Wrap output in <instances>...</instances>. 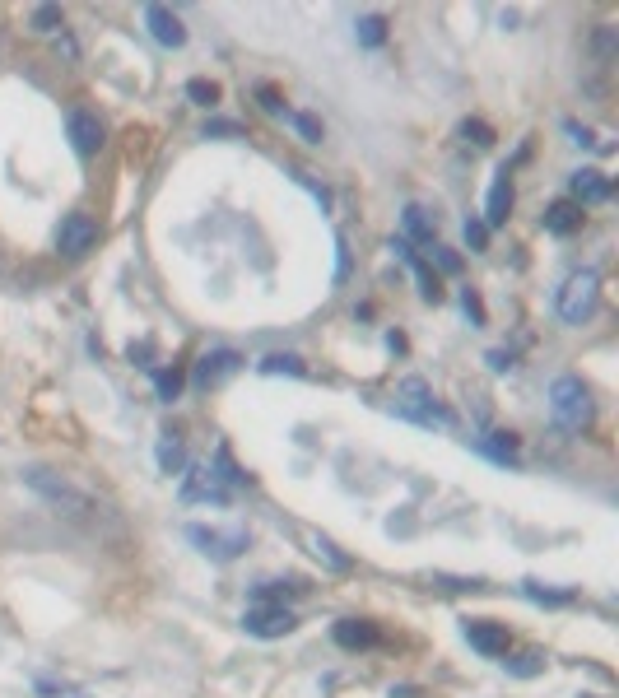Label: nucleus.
I'll use <instances>...</instances> for the list:
<instances>
[{"label":"nucleus","mask_w":619,"mask_h":698,"mask_svg":"<svg viewBox=\"0 0 619 698\" xmlns=\"http://www.w3.org/2000/svg\"><path fill=\"white\" fill-rule=\"evenodd\" d=\"M489 368H494V373H508V368H512V354H503V349H489Z\"/></svg>","instance_id":"a19ab883"},{"label":"nucleus","mask_w":619,"mask_h":698,"mask_svg":"<svg viewBox=\"0 0 619 698\" xmlns=\"http://www.w3.org/2000/svg\"><path fill=\"white\" fill-rule=\"evenodd\" d=\"M38 694L42 698H84L80 689H61V685H47V680H38Z\"/></svg>","instance_id":"4c0bfd02"},{"label":"nucleus","mask_w":619,"mask_h":698,"mask_svg":"<svg viewBox=\"0 0 619 698\" xmlns=\"http://www.w3.org/2000/svg\"><path fill=\"white\" fill-rule=\"evenodd\" d=\"M94 242H98V219L84 215V210H75V215L56 224V252L61 256H84Z\"/></svg>","instance_id":"423d86ee"},{"label":"nucleus","mask_w":619,"mask_h":698,"mask_svg":"<svg viewBox=\"0 0 619 698\" xmlns=\"http://www.w3.org/2000/svg\"><path fill=\"white\" fill-rule=\"evenodd\" d=\"M154 461H159L163 475H177V470L187 466V447H182V438H177L173 429L159 433V447H154Z\"/></svg>","instance_id":"a211bd4d"},{"label":"nucleus","mask_w":619,"mask_h":698,"mask_svg":"<svg viewBox=\"0 0 619 698\" xmlns=\"http://www.w3.org/2000/svg\"><path fill=\"white\" fill-rule=\"evenodd\" d=\"M243 629L252 633V638H284V633L298 629L294 610H284V605H252L243 615Z\"/></svg>","instance_id":"0eeeda50"},{"label":"nucleus","mask_w":619,"mask_h":698,"mask_svg":"<svg viewBox=\"0 0 619 698\" xmlns=\"http://www.w3.org/2000/svg\"><path fill=\"white\" fill-rule=\"evenodd\" d=\"M145 28L159 47H187V28L168 5H145Z\"/></svg>","instance_id":"9d476101"},{"label":"nucleus","mask_w":619,"mask_h":698,"mask_svg":"<svg viewBox=\"0 0 619 698\" xmlns=\"http://www.w3.org/2000/svg\"><path fill=\"white\" fill-rule=\"evenodd\" d=\"M433 256H438V266H443L447 275H457V270H461V256L452 252V247H433Z\"/></svg>","instance_id":"e433bc0d"},{"label":"nucleus","mask_w":619,"mask_h":698,"mask_svg":"<svg viewBox=\"0 0 619 698\" xmlns=\"http://www.w3.org/2000/svg\"><path fill=\"white\" fill-rule=\"evenodd\" d=\"M401 224H405V242H433V219L424 205H405Z\"/></svg>","instance_id":"6ab92c4d"},{"label":"nucleus","mask_w":619,"mask_h":698,"mask_svg":"<svg viewBox=\"0 0 619 698\" xmlns=\"http://www.w3.org/2000/svg\"><path fill=\"white\" fill-rule=\"evenodd\" d=\"M582 229V205L573 201H554L550 210H545V233H554V238H568V233Z\"/></svg>","instance_id":"f3484780"},{"label":"nucleus","mask_w":619,"mask_h":698,"mask_svg":"<svg viewBox=\"0 0 619 698\" xmlns=\"http://www.w3.org/2000/svg\"><path fill=\"white\" fill-rule=\"evenodd\" d=\"M466 643L475 647V652H485V657H508V629L503 624H494V619H466Z\"/></svg>","instance_id":"1a4fd4ad"},{"label":"nucleus","mask_w":619,"mask_h":698,"mask_svg":"<svg viewBox=\"0 0 619 698\" xmlns=\"http://www.w3.org/2000/svg\"><path fill=\"white\" fill-rule=\"evenodd\" d=\"M461 308H466V317H471L475 326H485V303H480L475 289H461Z\"/></svg>","instance_id":"473e14b6"},{"label":"nucleus","mask_w":619,"mask_h":698,"mask_svg":"<svg viewBox=\"0 0 619 698\" xmlns=\"http://www.w3.org/2000/svg\"><path fill=\"white\" fill-rule=\"evenodd\" d=\"M243 368V354L238 349H210V354H201V363H196V387H219L224 377H233Z\"/></svg>","instance_id":"6e6552de"},{"label":"nucleus","mask_w":619,"mask_h":698,"mask_svg":"<svg viewBox=\"0 0 619 698\" xmlns=\"http://www.w3.org/2000/svg\"><path fill=\"white\" fill-rule=\"evenodd\" d=\"M336 280H345L350 275V247H345V238H336Z\"/></svg>","instance_id":"ea45409f"},{"label":"nucleus","mask_w":619,"mask_h":698,"mask_svg":"<svg viewBox=\"0 0 619 698\" xmlns=\"http://www.w3.org/2000/svg\"><path fill=\"white\" fill-rule=\"evenodd\" d=\"M615 52H619V28L615 24H596L592 56H596V61H615Z\"/></svg>","instance_id":"a878e982"},{"label":"nucleus","mask_w":619,"mask_h":698,"mask_svg":"<svg viewBox=\"0 0 619 698\" xmlns=\"http://www.w3.org/2000/svg\"><path fill=\"white\" fill-rule=\"evenodd\" d=\"M564 131H568V135H573V140H578V145H587V149H592V145H596V135H592V131H587V126H578V121H564Z\"/></svg>","instance_id":"58836bf2"},{"label":"nucleus","mask_w":619,"mask_h":698,"mask_svg":"<svg viewBox=\"0 0 619 698\" xmlns=\"http://www.w3.org/2000/svg\"><path fill=\"white\" fill-rule=\"evenodd\" d=\"M354 38L364 42V47H382V42H387V19H382V14H364V19L354 24Z\"/></svg>","instance_id":"393cba45"},{"label":"nucleus","mask_w":619,"mask_h":698,"mask_svg":"<svg viewBox=\"0 0 619 698\" xmlns=\"http://www.w3.org/2000/svg\"><path fill=\"white\" fill-rule=\"evenodd\" d=\"M215 470H219L215 480L224 484V489H247V484H252V475H247V470L233 466V452H229V447H219V452H215Z\"/></svg>","instance_id":"aec40b11"},{"label":"nucleus","mask_w":619,"mask_h":698,"mask_svg":"<svg viewBox=\"0 0 619 698\" xmlns=\"http://www.w3.org/2000/svg\"><path fill=\"white\" fill-rule=\"evenodd\" d=\"M596 308H601V275L592 266L573 270L564 284H559V294H554V312H559V322L564 326H582L592 322Z\"/></svg>","instance_id":"f03ea898"},{"label":"nucleus","mask_w":619,"mask_h":698,"mask_svg":"<svg viewBox=\"0 0 619 698\" xmlns=\"http://www.w3.org/2000/svg\"><path fill=\"white\" fill-rule=\"evenodd\" d=\"M284 121H289V126H294L308 145H322V126H317V117H308V112H289Z\"/></svg>","instance_id":"c85d7f7f"},{"label":"nucleus","mask_w":619,"mask_h":698,"mask_svg":"<svg viewBox=\"0 0 619 698\" xmlns=\"http://www.w3.org/2000/svg\"><path fill=\"white\" fill-rule=\"evenodd\" d=\"M210 135H229V140H243V126H238V121L215 117V121H205V140H210Z\"/></svg>","instance_id":"72a5a7b5"},{"label":"nucleus","mask_w":619,"mask_h":698,"mask_svg":"<svg viewBox=\"0 0 619 698\" xmlns=\"http://www.w3.org/2000/svg\"><path fill=\"white\" fill-rule=\"evenodd\" d=\"M391 410L401 419H410V424H424V429H443V424H452L447 419V410H438L433 405V391H429V382L424 377H405L401 387H396V396H391Z\"/></svg>","instance_id":"20e7f679"},{"label":"nucleus","mask_w":619,"mask_h":698,"mask_svg":"<svg viewBox=\"0 0 619 698\" xmlns=\"http://www.w3.org/2000/svg\"><path fill=\"white\" fill-rule=\"evenodd\" d=\"M154 391H159V401L173 405L182 396V373L177 368H154Z\"/></svg>","instance_id":"cd10ccee"},{"label":"nucleus","mask_w":619,"mask_h":698,"mask_svg":"<svg viewBox=\"0 0 619 698\" xmlns=\"http://www.w3.org/2000/svg\"><path fill=\"white\" fill-rule=\"evenodd\" d=\"M480 452L503 461V466H517V433H494L489 443H480Z\"/></svg>","instance_id":"5701e85b"},{"label":"nucleus","mask_w":619,"mask_h":698,"mask_svg":"<svg viewBox=\"0 0 619 698\" xmlns=\"http://www.w3.org/2000/svg\"><path fill=\"white\" fill-rule=\"evenodd\" d=\"M28 24L38 28V33H56V28H61V10H56V5H38V10L28 14Z\"/></svg>","instance_id":"c756f323"},{"label":"nucleus","mask_w":619,"mask_h":698,"mask_svg":"<svg viewBox=\"0 0 619 698\" xmlns=\"http://www.w3.org/2000/svg\"><path fill=\"white\" fill-rule=\"evenodd\" d=\"M256 98H261V108H266L270 117H289V108L280 103V94H275L270 84H261V89H256Z\"/></svg>","instance_id":"f704fd0d"},{"label":"nucleus","mask_w":619,"mask_h":698,"mask_svg":"<svg viewBox=\"0 0 619 698\" xmlns=\"http://www.w3.org/2000/svg\"><path fill=\"white\" fill-rule=\"evenodd\" d=\"M24 484L47 503V508L66 512V517H94V498L84 494L80 484H70L66 475H56L47 466H24Z\"/></svg>","instance_id":"f257e3e1"},{"label":"nucleus","mask_w":619,"mask_h":698,"mask_svg":"<svg viewBox=\"0 0 619 698\" xmlns=\"http://www.w3.org/2000/svg\"><path fill=\"white\" fill-rule=\"evenodd\" d=\"M503 671L508 675H517V680H531V675H545V652H517V657H508L503 661Z\"/></svg>","instance_id":"412c9836"},{"label":"nucleus","mask_w":619,"mask_h":698,"mask_svg":"<svg viewBox=\"0 0 619 698\" xmlns=\"http://www.w3.org/2000/svg\"><path fill=\"white\" fill-rule=\"evenodd\" d=\"M182 498L187 503H196V498H205V503H229V489L215 480V470H191L187 484H182Z\"/></svg>","instance_id":"2eb2a0df"},{"label":"nucleus","mask_w":619,"mask_h":698,"mask_svg":"<svg viewBox=\"0 0 619 698\" xmlns=\"http://www.w3.org/2000/svg\"><path fill=\"white\" fill-rule=\"evenodd\" d=\"M308 545H312V554H317L326 568H336V573H350V568H354V564H350V554H340L326 536H308Z\"/></svg>","instance_id":"b1692460"},{"label":"nucleus","mask_w":619,"mask_h":698,"mask_svg":"<svg viewBox=\"0 0 619 698\" xmlns=\"http://www.w3.org/2000/svg\"><path fill=\"white\" fill-rule=\"evenodd\" d=\"M550 415H554V424L568 433H582L592 424L596 405H592V391L582 387V377H554L550 382Z\"/></svg>","instance_id":"7ed1b4c3"},{"label":"nucleus","mask_w":619,"mask_h":698,"mask_svg":"<svg viewBox=\"0 0 619 698\" xmlns=\"http://www.w3.org/2000/svg\"><path fill=\"white\" fill-rule=\"evenodd\" d=\"M187 540L201 545V554H210L215 564H229L247 550V531H215V526H187Z\"/></svg>","instance_id":"39448f33"},{"label":"nucleus","mask_w":619,"mask_h":698,"mask_svg":"<svg viewBox=\"0 0 619 698\" xmlns=\"http://www.w3.org/2000/svg\"><path fill=\"white\" fill-rule=\"evenodd\" d=\"M331 638H336L345 652H368V647L382 643V638H377V629L368 624V619H340L336 629H331Z\"/></svg>","instance_id":"4468645a"},{"label":"nucleus","mask_w":619,"mask_h":698,"mask_svg":"<svg viewBox=\"0 0 619 698\" xmlns=\"http://www.w3.org/2000/svg\"><path fill=\"white\" fill-rule=\"evenodd\" d=\"M508 210H512V182H508V168H498L494 187H489V205H485V229L508 224Z\"/></svg>","instance_id":"dca6fc26"},{"label":"nucleus","mask_w":619,"mask_h":698,"mask_svg":"<svg viewBox=\"0 0 619 698\" xmlns=\"http://www.w3.org/2000/svg\"><path fill=\"white\" fill-rule=\"evenodd\" d=\"M261 373H266V377H280V373L308 377V368H303V359H298V354H270V359L261 363Z\"/></svg>","instance_id":"bb28decb"},{"label":"nucleus","mask_w":619,"mask_h":698,"mask_svg":"<svg viewBox=\"0 0 619 698\" xmlns=\"http://www.w3.org/2000/svg\"><path fill=\"white\" fill-rule=\"evenodd\" d=\"M568 191H573L568 201L587 210V205L610 201V191H615V187H610V177H606V173H596V168H578V173L568 177Z\"/></svg>","instance_id":"9b49d317"},{"label":"nucleus","mask_w":619,"mask_h":698,"mask_svg":"<svg viewBox=\"0 0 619 698\" xmlns=\"http://www.w3.org/2000/svg\"><path fill=\"white\" fill-rule=\"evenodd\" d=\"M66 135H70V145H75V154H84V159L103 149V126L89 112H66Z\"/></svg>","instance_id":"f8f14e48"},{"label":"nucleus","mask_w":619,"mask_h":698,"mask_svg":"<svg viewBox=\"0 0 619 698\" xmlns=\"http://www.w3.org/2000/svg\"><path fill=\"white\" fill-rule=\"evenodd\" d=\"M391 252L401 256V261H410V270H415V280H419V294L429 298V303H438V298H443V289H438V275H433V266L415 252V247H410V242H405V238H391Z\"/></svg>","instance_id":"ddd939ff"},{"label":"nucleus","mask_w":619,"mask_h":698,"mask_svg":"<svg viewBox=\"0 0 619 698\" xmlns=\"http://www.w3.org/2000/svg\"><path fill=\"white\" fill-rule=\"evenodd\" d=\"M466 242H471L475 252H485V242H489V229L480 224V219H466Z\"/></svg>","instance_id":"c9c22d12"},{"label":"nucleus","mask_w":619,"mask_h":698,"mask_svg":"<svg viewBox=\"0 0 619 698\" xmlns=\"http://www.w3.org/2000/svg\"><path fill=\"white\" fill-rule=\"evenodd\" d=\"M522 596H526V601H536V605H568V601H573V596H578V591H554V587H545V582H531V578H526L522 582Z\"/></svg>","instance_id":"4be33fe9"},{"label":"nucleus","mask_w":619,"mask_h":698,"mask_svg":"<svg viewBox=\"0 0 619 698\" xmlns=\"http://www.w3.org/2000/svg\"><path fill=\"white\" fill-rule=\"evenodd\" d=\"M187 98L191 103H201V108H210V103L219 98V89L210 80H187Z\"/></svg>","instance_id":"7c9ffc66"},{"label":"nucleus","mask_w":619,"mask_h":698,"mask_svg":"<svg viewBox=\"0 0 619 698\" xmlns=\"http://www.w3.org/2000/svg\"><path fill=\"white\" fill-rule=\"evenodd\" d=\"M461 135H466V140H475V145H494V131H489L485 121H461Z\"/></svg>","instance_id":"2f4dec72"}]
</instances>
